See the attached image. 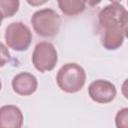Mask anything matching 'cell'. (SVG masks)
Here are the masks:
<instances>
[{"label":"cell","mask_w":128,"mask_h":128,"mask_svg":"<svg viewBox=\"0 0 128 128\" xmlns=\"http://www.w3.org/2000/svg\"><path fill=\"white\" fill-rule=\"evenodd\" d=\"M128 12L120 3H111L98 14V31L102 46L109 51L119 49L126 38Z\"/></svg>","instance_id":"cell-1"},{"label":"cell","mask_w":128,"mask_h":128,"mask_svg":"<svg viewBox=\"0 0 128 128\" xmlns=\"http://www.w3.org/2000/svg\"><path fill=\"white\" fill-rule=\"evenodd\" d=\"M86 72L77 63H67L63 65L56 76L58 87L69 94H74L82 90L86 83Z\"/></svg>","instance_id":"cell-2"},{"label":"cell","mask_w":128,"mask_h":128,"mask_svg":"<svg viewBox=\"0 0 128 128\" xmlns=\"http://www.w3.org/2000/svg\"><path fill=\"white\" fill-rule=\"evenodd\" d=\"M62 19L53 9L45 8L36 11L31 17V24L37 35L51 38L59 33Z\"/></svg>","instance_id":"cell-3"},{"label":"cell","mask_w":128,"mask_h":128,"mask_svg":"<svg viewBox=\"0 0 128 128\" xmlns=\"http://www.w3.org/2000/svg\"><path fill=\"white\" fill-rule=\"evenodd\" d=\"M5 41L9 48L17 52L28 50L32 42V32L23 22L9 24L5 31Z\"/></svg>","instance_id":"cell-4"},{"label":"cell","mask_w":128,"mask_h":128,"mask_svg":"<svg viewBox=\"0 0 128 128\" xmlns=\"http://www.w3.org/2000/svg\"><path fill=\"white\" fill-rule=\"evenodd\" d=\"M58 62V53L54 45L50 42L38 43L32 54V63L36 70L45 73L52 71Z\"/></svg>","instance_id":"cell-5"},{"label":"cell","mask_w":128,"mask_h":128,"mask_svg":"<svg viewBox=\"0 0 128 128\" xmlns=\"http://www.w3.org/2000/svg\"><path fill=\"white\" fill-rule=\"evenodd\" d=\"M88 94L94 102L99 104H107L115 99L117 90L113 83L100 79L92 82L89 85Z\"/></svg>","instance_id":"cell-6"},{"label":"cell","mask_w":128,"mask_h":128,"mask_svg":"<svg viewBox=\"0 0 128 128\" xmlns=\"http://www.w3.org/2000/svg\"><path fill=\"white\" fill-rule=\"evenodd\" d=\"M38 87L37 78L28 72H21L14 76L12 80L13 91L20 96H30L34 94Z\"/></svg>","instance_id":"cell-7"},{"label":"cell","mask_w":128,"mask_h":128,"mask_svg":"<svg viewBox=\"0 0 128 128\" xmlns=\"http://www.w3.org/2000/svg\"><path fill=\"white\" fill-rule=\"evenodd\" d=\"M24 116L21 109L15 105L0 107V128H20L23 126Z\"/></svg>","instance_id":"cell-8"},{"label":"cell","mask_w":128,"mask_h":128,"mask_svg":"<svg viewBox=\"0 0 128 128\" xmlns=\"http://www.w3.org/2000/svg\"><path fill=\"white\" fill-rule=\"evenodd\" d=\"M61 12L67 16H76L84 12L86 4L84 0H57Z\"/></svg>","instance_id":"cell-9"},{"label":"cell","mask_w":128,"mask_h":128,"mask_svg":"<svg viewBox=\"0 0 128 128\" xmlns=\"http://www.w3.org/2000/svg\"><path fill=\"white\" fill-rule=\"evenodd\" d=\"M20 0H0V12L4 18L13 17L19 10Z\"/></svg>","instance_id":"cell-10"},{"label":"cell","mask_w":128,"mask_h":128,"mask_svg":"<svg viewBox=\"0 0 128 128\" xmlns=\"http://www.w3.org/2000/svg\"><path fill=\"white\" fill-rule=\"evenodd\" d=\"M116 127L127 128L128 127V108H123L118 111L115 118Z\"/></svg>","instance_id":"cell-11"},{"label":"cell","mask_w":128,"mask_h":128,"mask_svg":"<svg viewBox=\"0 0 128 128\" xmlns=\"http://www.w3.org/2000/svg\"><path fill=\"white\" fill-rule=\"evenodd\" d=\"M11 59L10 52L8 50V47L4 45L2 42H0V68L4 67Z\"/></svg>","instance_id":"cell-12"},{"label":"cell","mask_w":128,"mask_h":128,"mask_svg":"<svg viewBox=\"0 0 128 128\" xmlns=\"http://www.w3.org/2000/svg\"><path fill=\"white\" fill-rule=\"evenodd\" d=\"M49 0H26V2L33 7H38V6H42L45 3H47Z\"/></svg>","instance_id":"cell-13"},{"label":"cell","mask_w":128,"mask_h":128,"mask_svg":"<svg viewBox=\"0 0 128 128\" xmlns=\"http://www.w3.org/2000/svg\"><path fill=\"white\" fill-rule=\"evenodd\" d=\"M101 1L102 0H84L85 4L88 5V6H90V7H96V6H98L101 3Z\"/></svg>","instance_id":"cell-14"},{"label":"cell","mask_w":128,"mask_h":128,"mask_svg":"<svg viewBox=\"0 0 128 128\" xmlns=\"http://www.w3.org/2000/svg\"><path fill=\"white\" fill-rule=\"evenodd\" d=\"M111 3H120L122 0H109Z\"/></svg>","instance_id":"cell-15"},{"label":"cell","mask_w":128,"mask_h":128,"mask_svg":"<svg viewBox=\"0 0 128 128\" xmlns=\"http://www.w3.org/2000/svg\"><path fill=\"white\" fill-rule=\"evenodd\" d=\"M3 15L1 14V12H0V26H1V24H2V21H3Z\"/></svg>","instance_id":"cell-16"},{"label":"cell","mask_w":128,"mask_h":128,"mask_svg":"<svg viewBox=\"0 0 128 128\" xmlns=\"http://www.w3.org/2000/svg\"><path fill=\"white\" fill-rule=\"evenodd\" d=\"M1 89H2V83H1V80H0V91H1Z\"/></svg>","instance_id":"cell-17"}]
</instances>
